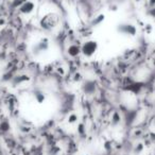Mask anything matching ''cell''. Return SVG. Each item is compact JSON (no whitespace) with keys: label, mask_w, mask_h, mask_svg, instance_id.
Segmentation results:
<instances>
[{"label":"cell","mask_w":155,"mask_h":155,"mask_svg":"<svg viewBox=\"0 0 155 155\" xmlns=\"http://www.w3.org/2000/svg\"><path fill=\"white\" fill-rule=\"evenodd\" d=\"M58 17L53 13H48L46 15H44L41 19V27L44 30L51 31L52 29L56 28L58 26Z\"/></svg>","instance_id":"cell-1"},{"label":"cell","mask_w":155,"mask_h":155,"mask_svg":"<svg viewBox=\"0 0 155 155\" xmlns=\"http://www.w3.org/2000/svg\"><path fill=\"white\" fill-rule=\"evenodd\" d=\"M98 49H99V44L97 41L94 39H89L86 41L81 47V53L85 56V58H93L96 53H97Z\"/></svg>","instance_id":"cell-2"},{"label":"cell","mask_w":155,"mask_h":155,"mask_svg":"<svg viewBox=\"0 0 155 155\" xmlns=\"http://www.w3.org/2000/svg\"><path fill=\"white\" fill-rule=\"evenodd\" d=\"M49 50H50V41H49V39L46 38V37L41 38L32 46V52H33V54L36 56L41 55V54L48 52Z\"/></svg>","instance_id":"cell-3"},{"label":"cell","mask_w":155,"mask_h":155,"mask_svg":"<svg viewBox=\"0 0 155 155\" xmlns=\"http://www.w3.org/2000/svg\"><path fill=\"white\" fill-rule=\"evenodd\" d=\"M117 32L125 36L134 37L137 35V27L130 22H121L117 26Z\"/></svg>","instance_id":"cell-4"},{"label":"cell","mask_w":155,"mask_h":155,"mask_svg":"<svg viewBox=\"0 0 155 155\" xmlns=\"http://www.w3.org/2000/svg\"><path fill=\"white\" fill-rule=\"evenodd\" d=\"M35 8H36V5L33 0H26L24 1L21 5H19L18 10H19L20 14H24V15H30L34 12Z\"/></svg>","instance_id":"cell-5"},{"label":"cell","mask_w":155,"mask_h":155,"mask_svg":"<svg viewBox=\"0 0 155 155\" xmlns=\"http://www.w3.org/2000/svg\"><path fill=\"white\" fill-rule=\"evenodd\" d=\"M33 97H34V100L38 104L45 103V101H46V95H45V93H44V91H41V89H39V88L35 89L34 93H33Z\"/></svg>","instance_id":"cell-6"},{"label":"cell","mask_w":155,"mask_h":155,"mask_svg":"<svg viewBox=\"0 0 155 155\" xmlns=\"http://www.w3.org/2000/svg\"><path fill=\"white\" fill-rule=\"evenodd\" d=\"M29 81H30V77H29V75H26V74L17 75V77H15L13 79V81H12V84H13L14 86H16V85L24 84V83L29 82Z\"/></svg>","instance_id":"cell-7"},{"label":"cell","mask_w":155,"mask_h":155,"mask_svg":"<svg viewBox=\"0 0 155 155\" xmlns=\"http://www.w3.org/2000/svg\"><path fill=\"white\" fill-rule=\"evenodd\" d=\"M67 53L71 58H75L81 53V47H79L78 45H70L67 49Z\"/></svg>","instance_id":"cell-8"},{"label":"cell","mask_w":155,"mask_h":155,"mask_svg":"<svg viewBox=\"0 0 155 155\" xmlns=\"http://www.w3.org/2000/svg\"><path fill=\"white\" fill-rule=\"evenodd\" d=\"M84 91L87 95H93L96 91V84L95 82H91V81H87L84 84Z\"/></svg>","instance_id":"cell-9"},{"label":"cell","mask_w":155,"mask_h":155,"mask_svg":"<svg viewBox=\"0 0 155 155\" xmlns=\"http://www.w3.org/2000/svg\"><path fill=\"white\" fill-rule=\"evenodd\" d=\"M105 20V15L104 14H100V15H98L97 17H95L93 19V21H91V25L93 26H100V25L102 24V22Z\"/></svg>","instance_id":"cell-10"},{"label":"cell","mask_w":155,"mask_h":155,"mask_svg":"<svg viewBox=\"0 0 155 155\" xmlns=\"http://www.w3.org/2000/svg\"><path fill=\"white\" fill-rule=\"evenodd\" d=\"M120 121H121L120 115H119L117 112H115L114 114H113V116H112V124L113 125H117L118 123H120Z\"/></svg>","instance_id":"cell-11"},{"label":"cell","mask_w":155,"mask_h":155,"mask_svg":"<svg viewBox=\"0 0 155 155\" xmlns=\"http://www.w3.org/2000/svg\"><path fill=\"white\" fill-rule=\"evenodd\" d=\"M68 122L70 123V124H73V123H75L78 120H79V117H78L77 114H74V113H72V114H70L68 116Z\"/></svg>","instance_id":"cell-12"},{"label":"cell","mask_w":155,"mask_h":155,"mask_svg":"<svg viewBox=\"0 0 155 155\" xmlns=\"http://www.w3.org/2000/svg\"><path fill=\"white\" fill-rule=\"evenodd\" d=\"M149 7H155V0H149Z\"/></svg>","instance_id":"cell-13"},{"label":"cell","mask_w":155,"mask_h":155,"mask_svg":"<svg viewBox=\"0 0 155 155\" xmlns=\"http://www.w3.org/2000/svg\"><path fill=\"white\" fill-rule=\"evenodd\" d=\"M136 1H137V2H139V1H140V0H136Z\"/></svg>","instance_id":"cell-14"},{"label":"cell","mask_w":155,"mask_h":155,"mask_svg":"<svg viewBox=\"0 0 155 155\" xmlns=\"http://www.w3.org/2000/svg\"><path fill=\"white\" fill-rule=\"evenodd\" d=\"M83 155H87V154H83Z\"/></svg>","instance_id":"cell-15"}]
</instances>
